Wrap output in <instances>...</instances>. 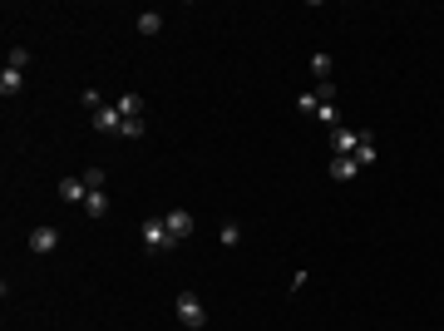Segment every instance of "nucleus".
I'll list each match as a JSON object with an SVG mask.
<instances>
[{"label": "nucleus", "mask_w": 444, "mask_h": 331, "mask_svg": "<svg viewBox=\"0 0 444 331\" xmlns=\"http://www.w3.org/2000/svg\"><path fill=\"white\" fill-rule=\"evenodd\" d=\"M138 238L148 252H168L173 247V233H168V217H143L138 223Z\"/></svg>", "instance_id": "f257e3e1"}, {"label": "nucleus", "mask_w": 444, "mask_h": 331, "mask_svg": "<svg viewBox=\"0 0 444 331\" xmlns=\"http://www.w3.org/2000/svg\"><path fill=\"white\" fill-rule=\"evenodd\" d=\"M178 321H183L188 331H203V326H207V307L198 302V292H178Z\"/></svg>", "instance_id": "f03ea898"}, {"label": "nucleus", "mask_w": 444, "mask_h": 331, "mask_svg": "<svg viewBox=\"0 0 444 331\" xmlns=\"http://www.w3.org/2000/svg\"><path fill=\"white\" fill-rule=\"evenodd\" d=\"M356 148H360V134H356V129H346V124L331 129V158H351Z\"/></svg>", "instance_id": "7ed1b4c3"}, {"label": "nucleus", "mask_w": 444, "mask_h": 331, "mask_svg": "<svg viewBox=\"0 0 444 331\" xmlns=\"http://www.w3.org/2000/svg\"><path fill=\"white\" fill-rule=\"evenodd\" d=\"M168 233H173V243H188V238H193V213L173 208V213H168Z\"/></svg>", "instance_id": "20e7f679"}, {"label": "nucleus", "mask_w": 444, "mask_h": 331, "mask_svg": "<svg viewBox=\"0 0 444 331\" xmlns=\"http://www.w3.org/2000/svg\"><path fill=\"white\" fill-rule=\"evenodd\" d=\"M94 129H99V134H119V129H124V114H119L114 104H104L99 114H94Z\"/></svg>", "instance_id": "39448f33"}, {"label": "nucleus", "mask_w": 444, "mask_h": 331, "mask_svg": "<svg viewBox=\"0 0 444 331\" xmlns=\"http://www.w3.org/2000/svg\"><path fill=\"white\" fill-rule=\"evenodd\" d=\"M326 174L336 178V183H351V178L360 174V163H356V158H331V163H326Z\"/></svg>", "instance_id": "423d86ee"}, {"label": "nucleus", "mask_w": 444, "mask_h": 331, "mask_svg": "<svg viewBox=\"0 0 444 331\" xmlns=\"http://www.w3.org/2000/svg\"><path fill=\"white\" fill-rule=\"evenodd\" d=\"M54 247H60V233L54 228H35L30 233V252H54Z\"/></svg>", "instance_id": "0eeeda50"}, {"label": "nucleus", "mask_w": 444, "mask_h": 331, "mask_svg": "<svg viewBox=\"0 0 444 331\" xmlns=\"http://www.w3.org/2000/svg\"><path fill=\"white\" fill-rule=\"evenodd\" d=\"M60 198H65V203H84V198H89L84 178H79V174H74V178H60Z\"/></svg>", "instance_id": "6e6552de"}, {"label": "nucleus", "mask_w": 444, "mask_h": 331, "mask_svg": "<svg viewBox=\"0 0 444 331\" xmlns=\"http://www.w3.org/2000/svg\"><path fill=\"white\" fill-rule=\"evenodd\" d=\"M114 109H119L124 119H143V94H119Z\"/></svg>", "instance_id": "1a4fd4ad"}, {"label": "nucleus", "mask_w": 444, "mask_h": 331, "mask_svg": "<svg viewBox=\"0 0 444 331\" xmlns=\"http://www.w3.org/2000/svg\"><path fill=\"white\" fill-rule=\"evenodd\" d=\"M351 158H356V163H360V169H370V163H375V158H380V148H375V134H360V148H356V153H351Z\"/></svg>", "instance_id": "9d476101"}, {"label": "nucleus", "mask_w": 444, "mask_h": 331, "mask_svg": "<svg viewBox=\"0 0 444 331\" xmlns=\"http://www.w3.org/2000/svg\"><path fill=\"white\" fill-rule=\"evenodd\" d=\"M20 89H25V70L6 65V70H0V94H20Z\"/></svg>", "instance_id": "9b49d317"}, {"label": "nucleus", "mask_w": 444, "mask_h": 331, "mask_svg": "<svg viewBox=\"0 0 444 331\" xmlns=\"http://www.w3.org/2000/svg\"><path fill=\"white\" fill-rule=\"evenodd\" d=\"M163 30V10H143L138 15V35H158Z\"/></svg>", "instance_id": "f8f14e48"}, {"label": "nucleus", "mask_w": 444, "mask_h": 331, "mask_svg": "<svg viewBox=\"0 0 444 331\" xmlns=\"http://www.w3.org/2000/svg\"><path fill=\"white\" fill-rule=\"evenodd\" d=\"M84 213H89V217H104V213H109V193H104V188L89 193V198H84Z\"/></svg>", "instance_id": "ddd939ff"}, {"label": "nucleus", "mask_w": 444, "mask_h": 331, "mask_svg": "<svg viewBox=\"0 0 444 331\" xmlns=\"http://www.w3.org/2000/svg\"><path fill=\"white\" fill-rule=\"evenodd\" d=\"M316 119H321L326 129H341V109H336V104H321V109H316Z\"/></svg>", "instance_id": "4468645a"}, {"label": "nucleus", "mask_w": 444, "mask_h": 331, "mask_svg": "<svg viewBox=\"0 0 444 331\" xmlns=\"http://www.w3.org/2000/svg\"><path fill=\"white\" fill-rule=\"evenodd\" d=\"M6 65H10V70H25V65H30V49H25V45H10Z\"/></svg>", "instance_id": "2eb2a0df"}, {"label": "nucleus", "mask_w": 444, "mask_h": 331, "mask_svg": "<svg viewBox=\"0 0 444 331\" xmlns=\"http://www.w3.org/2000/svg\"><path fill=\"white\" fill-rule=\"evenodd\" d=\"M311 75H316L321 84L331 79V54H311Z\"/></svg>", "instance_id": "dca6fc26"}, {"label": "nucleus", "mask_w": 444, "mask_h": 331, "mask_svg": "<svg viewBox=\"0 0 444 331\" xmlns=\"http://www.w3.org/2000/svg\"><path fill=\"white\" fill-rule=\"evenodd\" d=\"M79 178H84V188H89V193H99V188H104V178H109V174H104V169H84V174H79Z\"/></svg>", "instance_id": "f3484780"}, {"label": "nucleus", "mask_w": 444, "mask_h": 331, "mask_svg": "<svg viewBox=\"0 0 444 331\" xmlns=\"http://www.w3.org/2000/svg\"><path fill=\"white\" fill-rule=\"evenodd\" d=\"M217 238H222V247H237V243H242V228H237V223H222Z\"/></svg>", "instance_id": "a211bd4d"}, {"label": "nucleus", "mask_w": 444, "mask_h": 331, "mask_svg": "<svg viewBox=\"0 0 444 331\" xmlns=\"http://www.w3.org/2000/svg\"><path fill=\"white\" fill-rule=\"evenodd\" d=\"M79 104L89 109V114H99V109H104V94H99V89H84V94H79Z\"/></svg>", "instance_id": "6ab92c4d"}, {"label": "nucleus", "mask_w": 444, "mask_h": 331, "mask_svg": "<svg viewBox=\"0 0 444 331\" xmlns=\"http://www.w3.org/2000/svg\"><path fill=\"white\" fill-rule=\"evenodd\" d=\"M119 134H124V139H143V134H148V124H143V119H124V129H119Z\"/></svg>", "instance_id": "aec40b11"}, {"label": "nucleus", "mask_w": 444, "mask_h": 331, "mask_svg": "<svg viewBox=\"0 0 444 331\" xmlns=\"http://www.w3.org/2000/svg\"><path fill=\"white\" fill-rule=\"evenodd\" d=\"M296 109H301V114H316V109H321V99H316V89H311V94H301V99H296Z\"/></svg>", "instance_id": "412c9836"}]
</instances>
